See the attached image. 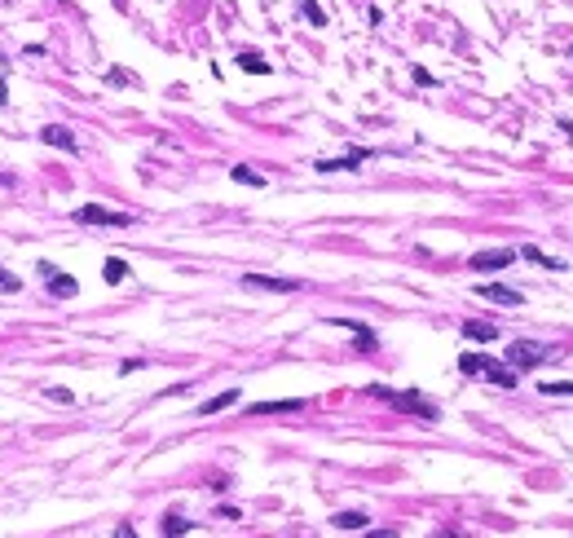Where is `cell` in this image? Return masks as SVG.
<instances>
[{
    "mask_svg": "<svg viewBox=\"0 0 573 538\" xmlns=\"http://www.w3.org/2000/svg\"><path fill=\"white\" fill-rule=\"evenodd\" d=\"M190 530H194V525H190L185 517H176V512H172V517H163V534H190Z\"/></svg>",
    "mask_w": 573,
    "mask_h": 538,
    "instance_id": "cell-21",
    "label": "cell"
},
{
    "mask_svg": "<svg viewBox=\"0 0 573 538\" xmlns=\"http://www.w3.org/2000/svg\"><path fill=\"white\" fill-rule=\"evenodd\" d=\"M543 393H569V397H573V384H556V379H547Z\"/></svg>",
    "mask_w": 573,
    "mask_h": 538,
    "instance_id": "cell-23",
    "label": "cell"
},
{
    "mask_svg": "<svg viewBox=\"0 0 573 538\" xmlns=\"http://www.w3.org/2000/svg\"><path fill=\"white\" fill-rule=\"evenodd\" d=\"M40 274H44V283H49V292L57 296V301H71V296L80 292V283L71 278V274H62L57 265H49V260H40Z\"/></svg>",
    "mask_w": 573,
    "mask_h": 538,
    "instance_id": "cell-5",
    "label": "cell"
},
{
    "mask_svg": "<svg viewBox=\"0 0 573 538\" xmlns=\"http://www.w3.org/2000/svg\"><path fill=\"white\" fill-rule=\"evenodd\" d=\"M371 397H379V402H388V406H397V411H406V415H415V420H424V424H437L441 420V411L428 397H419V393H397V388H366Z\"/></svg>",
    "mask_w": 573,
    "mask_h": 538,
    "instance_id": "cell-2",
    "label": "cell"
},
{
    "mask_svg": "<svg viewBox=\"0 0 573 538\" xmlns=\"http://www.w3.org/2000/svg\"><path fill=\"white\" fill-rule=\"evenodd\" d=\"M282 411H304V397H286V402H260L247 415H282Z\"/></svg>",
    "mask_w": 573,
    "mask_h": 538,
    "instance_id": "cell-13",
    "label": "cell"
},
{
    "mask_svg": "<svg viewBox=\"0 0 573 538\" xmlns=\"http://www.w3.org/2000/svg\"><path fill=\"white\" fill-rule=\"evenodd\" d=\"M40 141H49V146H62V150H80V141L71 137V128H62V124L40 128Z\"/></svg>",
    "mask_w": 573,
    "mask_h": 538,
    "instance_id": "cell-12",
    "label": "cell"
},
{
    "mask_svg": "<svg viewBox=\"0 0 573 538\" xmlns=\"http://www.w3.org/2000/svg\"><path fill=\"white\" fill-rule=\"evenodd\" d=\"M516 256H525V260H534V265H543V269H552V274H565V260H552V256H543L538 247H520Z\"/></svg>",
    "mask_w": 573,
    "mask_h": 538,
    "instance_id": "cell-16",
    "label": "cell"
},
{
    "mask_svg": "<svg viewBox=\"0 0 573 538\" xmlns=\"http://www.w3.org/2000/svg\"><path fill=\"white\" fill-rule=\"evenodd\" d=\"M243 287L252 292H300V278H269V274H243Z\"/></svg>",
    "mask_w": 573,
    "mask_h": 538,
    "instance_id": "cell-6",
    "label": "cell"
},
{
    "mask_svg": "<svg viewBox=\"0 0 573 538\" xmlns=\"http://www.w3.org/2000/svg\"><path fill=\"white\" fill-rule=\"evenodd\" d=\"M366 159H371V150H349V154H340V159H318L313 168L318 172H357Z\"/></svg>",
    "mask_w": 573,
    "mask_h": 538,
    "instance_id": "cell-9",
    "label": "cell"
},
{
    "mask_svg": "<svg viewBox=\"0 0 573 538\" xmlns=\"http://www.w3.org/2000/svg\"><path fill=\"white\" fill-rule=\"evenodd\" d=\"M234 402H238V388H225V393H217V397L203 402L194 415H217V411H225V406H234Z\"/></svg>",
    "mask_w": 573,
    "mask_h": 538,
    "instance_id": "cell-14",
    "label": "cell"
},
{
    "mask_svg": "<svg viewBox=\"0 0 573 538\" xmlns=\"http://www.w3.org/2000/svg\"><path fill=\"white\" fill-rule=\"evenodd\" d=\"M141 366H146V362H137V357H133V362H119V375H133V370H141Z\"/></svg>",
    "mask_w": 573,
    "mask_h": 538,
    "instance_id": "cell-24",
    "label": "cell"
},
{
    "mask_svg": "<svg viewBox=\"0 0 573 538\" xmlns=\"http://www.w3.org/2000/svg\"><path fill=\"white\" fill-rule=\"evenodd\" d=\"M71 217H75L80 225H111V230H128V225H133L128 212H106V208H98V203H84V208H75Z\"/></svg>",
    "mask_w": 573,
    "mask_h": 538,
    "instance_id": "cell-4",
    "label": "cell"
},
{
    "mask_svg": "<svg viewBox=\"0 0 573 538\" xmlns=\"http://www.w3.org/2000/svg\"><path fill=\"white\" fill-rule=\"evenodd\" d=\"M300 14H304L309 22H313V27H327V14L318 9V0H300Z\"/></svg>",
    "mask_w": 573,
    "mask_h": 538,
    "instance_id": "cell-20",
    "label": "cell"
},
{
    "mask_svg": "<svg viewBox=\"0 0 573 538\" xmlns=\"http://www.w3.org/2000/svg\"><path fill=\"white\" fill-rule=\"evenodd\" d=\"M459 370H463V375H485L489 384H498V388H516L520 384L516 370L503 366V362H494L489 353H463L459 357Z\"/></svg>",
    "mask_w": 573,
    "mask_h": 538,
    "instance_id": "cell-1",
    "label": "cell"
},
{
    "mask_svg": "<svg viewBox=\"0 0 573 538\" xmlns=\"http://www.w3.org/2000/svg\"><path fill=\"white\" fill-rule=\"evenodd\" d=\"M476 296L481 301H494V305H525V296L516 292V287H503V283H476Z\"/></svg>",
    "mask_w": 573,
    "mask_h": 538,
    "instance_id": "cell-7",
    "label": "cell"
},
{
    "mask_svg": "<svg viewBox=\"0 0 573 538\" xmlns=\"http://www.w3.org/2000/svg\"><path fill=\"white\" fill-rule=\"evenodd\" d=\"M331 327H344V331H353V336H357V349H362V353H375V349H379L375 331H371V327H362V322H353V318H331Z\"/></svg>",
    "mask_w": 573,
    "mask_h": 538,
    "instance_id": "cell-10",
    "label": "cell"
},
{
    "mask_svg": "<svg viewBox=\"0 0 573 538\" xmlns=\"http://www.w3.org/2000/svg\"><path fill=\"white\" fill-rule=\"evenodd\" d=\"M569 53H573V49H569Z\"/></svg>",
    "mask_w": 573,
    "mask_h": 538,
    "instance_id": "cell-27",
    "label": "cell"
},
{
    "mask_svg": "<svg viewBox=\"0 0 573 538\" xmlns=\"http://www.w3.org/2000/svg\"><path fill=\"white\" fill-rule=\"evenodd\" d=\"M0 292H5V296H14V292H22V283H18V274H9L5 265H0Z\"/></svg>",
    "mask_w": 573,
    "mask_h": 538,
    "instance_id": "cell-22",
    "label": "cell"
},
{
    "mask_svg": "<svg viewBox=\"0 0 573 538\" xmlns=\"http://www.w3.org/2000/svg\"><path fill=\"white\" fill-rule=\"evenodd\" d=\"M238 66H243L247 75H269V71H273V66H269L260 53H238Z\"/></svg>",
    "mask_w": 573,
    "mask_h": 538,
    "instance_id": "cell-17",
    "label": "cell"
},
{
    "mask_svg": "<svg viewBox=\"0 0 573 538\" xmlns=\"http://www.w3.org/2000/svg\"><path fill=\"white\" fill-rule=\"evenodd\" d=\"M230 177H234L238 186H256V190L265 186V177H260V172H252V168H243V163H238V168H230Z\"/></svg>",
    "mask_w": 573,
    "mask_h": 538,
    "instance_id": "cell-19",
    "label": "cell"
},
{
    "mask_svg": "<svg viewBox=\"0 0 573 538\" xmlns=\"http://www.w3.org/2000/svg\"><path fill=\"white\" fill-rule=\"evenodd\" d=\"M552 357H560V349H547V344L538 340H516V344H507V366L516 370H534V366H543V362H552Z\"/></svg>",
    "mask_w": 573,
    "mask_h": 538,
    "instance_id": "cell-3",
    "label": "cell"
},
{
    "mask_svg": "<svg viewBox=\"0 0 573 538\" xmlns=\"http://www.w3.org/2000/svg\"><path fill=\"white\" fill-rule=\"evenodd\" d=\"M102 278L111 283V287H119V283L128 278V265H124V260H119V256H111V260H106V269H102Z\"/></svg>",
    "mask_w": 573,
    "mask_h": 538,
    "instance_id": "cell-18",
    "label": "cell"
},
{
    "mask_svg": "<svg viewBox=\"0 0 573 538\" xmlns=\"http://www.w3.org/2000/svg\"><path fill=\"white\" fill-rule=\"evenodd\" d=\"M511 260H516V252H511V247H494V252H476L468 265H472L476 274H489V269H507Z\"/></svg>",
    "mask_w": 573,
    "mask_h": 538,
    "instance_id": "cell-8",
    "label": "cell"
},
{
    "mask_svg": "<svg viewBox=\"0 0 573 538\" xmlns=\"http://www.w3.org/2000/svg\"><path fill=\"white\" fill-rule=\"evenodd\" d=\"M9 102V84H5V75H0V106Z\"/></svg>",
    "mask_w": 573,
    "mask_h": 538,
    "instance_id": "cell-26",
    "label": "cell"
},
{
    "mask_svg": "<svg viewBox=\"0 0 573 538\" xmlns=\"http://www.w3.org/2000/svg\"><path fill=\"white\" fill-rule=\"evenodd\" d=\"M44 397H53V402H71V393H66V388H44Z\"/></svg>",
    "mask_w": 573,
    "mask_h": 538,
    "instance_id": "cell-25",
    "label": "cell"
},
{
    "mask_svg": "<svg viewBox=\"0 0 573 538\" xmlns=\"http://www.w3.org/2000/svg\"><path fill=\"white\" fill-rule=\"evenodd\" d=\"M463 340H476V344H494L498 340V327L494 322H463Z\"/></svg>",
    "mask_w": 573,
    "mask_h": 538,
    "instance_id": "cell-11",
    "label": "cell"
},
{
    "mask_svg": "<svg viewBox=\"0 0 573 538\" xmlns=\"http://www.w3.org/2000/svg\"><path fill=\"white\" fill-rule=\"evenodd\" d=\"M331 525H336V530H366V525H371V517H366V512H336V517H331Z\"/></svg>",
    "mask_w": 573,
    "mask_h": 538,
    "instance_id": "cell-15",
    "label": "cell"
}]
</instances>
